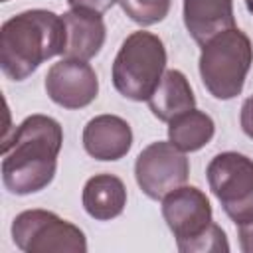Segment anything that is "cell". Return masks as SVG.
<instances>
[{
  "mask_svg": "<svg viewBox=\"0 0 253 253\" xmlns=\"http://www.w3.org/2000/svg\"><path fill=\"white\" fill-rule=\"evenodd\" d=\"M63 144L61 125L47 115H30L2 142V182L10 194L30 196L47 188Z\"/></svg>",
  "mask_w": 253,
  "mask_h": 253,
  "instance_id": "1",
  "label": "cell"
},
{
  "mask_svg": "<svg viewBox=\"0 0 253 253\" xmlns=\"http://www.w3.org/2000/svg\"><path fill=\"white\" fill-rule=\"evenodd\" d=\"M63 18L42 8L26 10L0 28V67L12 81H24L45 59L63 55Z\"/></svg>",
  "mask_w": 253,
  "mask_h": 253,
  "instance_id": "2",
  "label": "cell"
},
{
  "mask_svg": "<svg viewBox=\"0 0 253 253\" xmlns=\"http://www.w3.org/2000/svg\"><path fill=\"white\" fill-rule=\"evenodd\" d=\"M251 63L249 36L239 28H229L202 45L198 67L208 93L219 101H229L243 91Z\"/></svg>",
  "mask_w": 253,
  "mask_h": 253,
  "instance_id": "3",
  "label": "cell"
},
{
  "mask_svg": "<svg viewBox=\"0 0 253 253\" xmlns=\"http://www.w3.org/2000/svg\"><path fill=\"white\" fill-rule=\"evenodd\" d=\"M166 71V47L146 30L132 32L123 42L111 69L115 89L130 101H148Z\"/></svg>",
  "mask_w": 253,
  "mask_h": 253,
  "instance_id": "4",
  "label": "cell"
},
{
  "mask_svg": "<svg viewBox=\"0 0 253 253\" xmlns=\"http://www.w3.org/2000/svg\"><path fill=\"white\" fill-rule=\"evenodd\" d=\"M208 184L227 217L235 223L253 221V160L241 152H219L206 168Z\"/></svg>",
  "mask_w": 253,
  "mask_h": 253,
  "instance_id": "5",
  "label": "cell"
},
{
  "mask_svg": "<svg viewBox=\"0 0 253 253\" xmlns=\"http://www.w3.org/2000/svg\"><path fill=\"white\" fill-rule=\"evenodd\" d=\"M12 239L26 253H85V233L47 210L20 211L12 221Z\"/></svg>",
  "mask_w": 253,
  "mask_h": 253,
  "instance_id": "6",
  "label": "cell"
},
{
  "mask_svg": "<svg viewBox=\"0 0 253 253\" xmlns=\"http://www.w3.org/2000/svg\"><path fill=\"white\" fill-rule=\"evenodd\" d=\"M190 176L186 154L170 140L148 144L134 162V178L142 194L150 200H162L172 190L184 186Z\"/></svg>",
  "mask_w": 253,
  "mask_h": 253,
  "instance_id": "7",
  "label": "cell"
},
{
  "mask_svg": "<svg viewBox=\"0 0 253 253\" xmlns=\"http://www.w3.org/2000/svg\"><path fill=\"white\" fill-rule=\"evenodd\" d=\"M162 217L176 237L178 251L211 225V204L196 186H180L162 198Z\"/></svg>",
  "mask_w": 253,
  "mask_h": 253,
  "instance_id": "8",
  "label": "cell"
},
{
  "mask_svg": "<svg viewBox=\"0 0 253 253\" xmlns=\"http://www.w3.org/2000/svg\"><path fill=\"white\" fill-rule=\"evenodd\" d=\"M47 97L63 109H83L97 99L99 79L95 69L83 59L63 57L45 73Z\"/></svg>",
  "mask_w": 253,
  "mask_h": 253,
  "instance_id": "9",
  "label": "cell"
},
{
  "mask_svg": "<svg viewBox=\"0 0 253 253\" xmlns=\"http://www.w3.org/2000/svg\"><path fill=\"white\" fill-rule=\"evenodd\" d=\"M83 146L95 160H121L132 146L130 125L117 115H97L83 128Z\"/></svg>",
  "mask_w": 253,
  "mask_h": 253,
  "instance_id": "10",
  "label": "cell"
},
{
  "mask_svg": "<svg viewBox=\"0 0 253 253\" xmlns=\"http://www.w3.org/2000/svg\"><path fill=\"white\" fill-rule=\"evenodd\" d=\"M65 24V49L63 57L71 59H93L107 38V28L103 22V16L89 10H77L71 8L63 16Z\"/></svg>",
  "mask_w": 253,
  "mask_h": 253,
  "instance_id": "11",
  "label": "cell"
},
{
  "mask_svg": "<svg viewBox=\"0 0 253 253\" xmlns=\"http://www.w3.org/2000/svg\"><path fill=\"white\" fill-rule=\"evenodd\" d=\"M184 26L204 45L217 34L235 28L233 0H184Z\"/></svg>",
  "mask_w": 253,
  "mask_h": 253,
  "instance_id": "12",
  "label": "cell"
},
{
  "mask_svg": "<svg viewBox=\"0 0 253 253\" xmlns=\"http://www.w3.org/2000/svg\"><path fill=\"white\" fill-rule=\"evenodd\" d=\"M85 211L99 221L115 219L126 206V188L113 174H95L83 186L81 196Z\"/></svg>",
  "mask_w": 253,
  "mask_h": 253,
  "instance_id": "13",
  "label": "cell"
},
{
  "mask_svg": "<svg viewBox=\"0 0 253 253\" xmlns=\"http://www.w3.org/2000/svg\"><path fill=\"white\" fill-rule=\"evenodd\" d=\"M158 121L170 123L174 117L196 109V97L186 75L178 69H166L156 91L146 101Z\"/></svg>",
  "mask_w": 253,
  "mask_h": 253,
  "instance_id": "14",
  "label": "cell"
},
{
  "mask_svg": "<svg viewBox=\"0 0 253 253\" xmlns=\"http://www.w3.org/2000/svg\"><path fill=\"white\" fill-rule=\"evenodd\" d=\"M215 132L213 119L198 109H190L168 123V140L182 152H196L204 148Z\"/></svg>",
  "mask_w": 253,
  "mask_h": 253,
  "instance_id": "15",
  "label": "cell"
},
{
  "mask_svg": "<svg viewBox=\"0 0 253 253\" xmlns=\"http://www.w3.org/2000/svg\"><path fill=\"white\" fill-rule=\"evenodd\" d=\"M119 4L132 22L152 26L168 16L172 0H119Z\"/></svg>",
  "mask_w": 253,
  "mask_h": 253,
  "instance_id": "16",
  "label": "cell"
},
{
  "mask_svg": "<svg viewBox=\"0 0 253 253\" xmlns=\"http://www.w3.org/2000/svg\"><path fill=\"white\" fill-rule=\"evenodd\" d=\"M182 253H227L229 251V241H227V235L225 231L211 221V225L202 233L198 235L194 241H190L188 245H184L180 249Z\"/></svg>",
  "mask_w": 253,
  "mask_h": 253,
  "instance_id": "17",
  "label": "cell"
},
{
  "mask_svg": "<svg viewBox=\"0 0 253 253\" xmlns=\"http://www.w3.org/2000/svg\"><path fill=\"white\" fill-rule=\"evenodd\" d=\"M115 2H119V0H67V4L71 8L89 10V12H97V14H103V12L111 10Z\"/></svg>",
  "mask_w": 253,
  "mask_h": 253,
  "instance_id": "18",
  "label": "cell"
},
{
  "mask_svg": "<svg viewBox=\"0 0 253 253\" xmlns=\"http://www.w3.org/2000/svg\"><path fill=\"white\" fill-rule=\"evenodd\" d=\"M239 121H241V128H243V132H245L249 138H253V95L247 97V99L243 101Z\"/></svg>",
  "mask_w": 253,
  "mask_h": 253,
  "instance_id": "19",
  "label": "cell"
},
{
  "mask_svg": "<svg viewBox=\"0 0 253 253\" xmlns=\"http://www.w3.org/2000/svg\"><path fill=\"white\" fill-rule=\"evenodd\" d=\"M237 237H239V247L243 253H253V221L237 225Z\"/></svg>",
  "mask_w": 253,
  "mask_h": 253,
  "instance_id": "20",
  "label": "cell"
},
{
  "mask_svg": "<svg viewBox=\"0 0 253 253\" xmlns=\"http://www.w3.org/2000/svg\"><path fill=\"white\" fill-rule=\"evenodd\" d=\"M245 6H247V10L253 14V0H245Z\"/></svg>",
  "mask_w": 253,
  "mask_h": 253,
  "instance_id": "21",
  "label": "cell"
},
{
  "mask_svg": "<svg viewBox=\"0 0 253 253\" xmlns=\"http://www.w3.org/2000/svg\"><path fill=\"white\" fill-rule=\"evenodd\" d=\"M2 2H6V0H2Z\"/></svg>",
  "mask_w": 253,
  "mask_h": 253,
  "instance_id": "22",
  "label": "cell"
}]
</instances>
